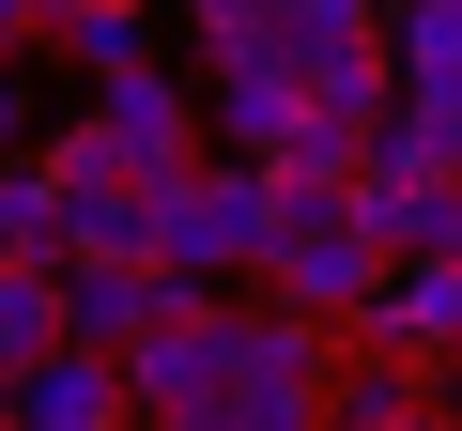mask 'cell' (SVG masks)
<instances>
[{
    "label": "cell",
    "mask_w": 462,
    "mask_h": 431,
    "mask_svg": "<svg viewBox=\"0 0 462 431\" xmlns=\"http://www.w3.org/2000/svg\"><path fill=\"white\" fill-rule=\"evenodd\" d=\"M355 354H401V370H447L462 354V262H401L385 308L355 324Z\"/></svg>",
    "instance_id": "6"
},
{
    "label": "cell",
    "mask_w": 462,
    "mask_h": 431,
    "mask_svg": "<svg viewBox=\"0 0 462 431\" xmlns=\"http://www.w3.org/2000/svg\"><path fill=\"white\" fill-rule=\"evenodd\" d=\"M62 47H78V62H93V78H124V62H154V47H139V0H93V16H78V32H62Z\"/></svg>",
    "instance_id": "13"
},
{
    "label": "cell",
    "mask_w": 462,
    "mask_h": 431,
    "mask_svg": "<svg viewBox=\"0 0 462 431\" xmlns=\"http://www.w3.org/2000/svg\"><path fill=\"white\" fill-rule=\"evenodd\" d=\"M385 262H462V185H370Z\"/></svg>",
    "instance_id": "11"
},
{
    "label": "cell",
    "mask_w": 462,
    "mask_h": 431,
    "mask_svg": "<svg viewBox=\"0 0 462 431\" xmlns=\"http://www.w3.org/2000/svg\"><path fill=\"white\" fill-rule=\"evenodd\" d=\"M370 185H462V93H401V124L370 139Z\"/></svg>",
    "instance_id": "8"
},
{
    "label": "cell",
    "mask_w": 462,
    "mask_h": 431,
    "mask_svg": "<svg viewBox=\"0 0 462 431\" xmlns=\"http://www.w3.org/2000/svg\"><path fill=\"white\" fill-rule=\"evenodd\" d=\"M124 370H139V416H216L231 385H247V293H216V278H200V293H185Z\"/></svg>",
    "instance_id": "3"
},
{
    "label": "cell",
    "mask_w": 462,
    "mask_h": 431,
    "mask_svg": "<svg viewBox=\"0 0 462 431\" xmlns=\"http://www.w3.org/2000/svg\"><path fill=\"white\" fill-rule=\"evenodd\" d=\"M0 385H16V431H139V370L93 354V339H62V354H32V370H0Z\"/></svg>",
    "instance_id": "4"
},
{
    "label": "cell",
    "mask_w": 462,
    "mask_h": 431,
    "mask_svg": "<svg viewBox=\"0 0 462 431\" xmlns=\"http://www.w3.org/2000/svg\"><path fill=\"white\" fill-rule=\"evenodd\" d=\"M385 216H370V170L355 185H293L278 170V262H263V293L278 308H324V324H370L385 308Z\"/></svg>",
    "instance_id": "1"
},
{
    "label": "cell",
    "mask_w": 462,
    "mask_h": 431,
    "mask_svg": "<svg viewBox=\"0 0 462 431\" xmlns=\"http://www.w3.org/2000/svg\"><path fill=\"white\" fill-rule=\"evenodd\" d=\"M78 16H93V0H0V32H16V47H62Z\"/></svg>",
    "instance_id": "15"
},
{
    "label": "cell",
    "mask_w": 462,
    "mask_h": 431,
    "mask_svg": "<svg viewBox=\"0 0 462 431\" xmlns=\"http://www.w3.org/2000/svg\"><path fill=\"white\" fill-rule=\"evenodd\" d=\"M154 262H170V278H216V293L263 278V262H278V170H263V154H200V170L154 200Z\"/></svg>",
    "instance_id": "2"
},
{
    "label": "cell",
    "mask_w": 462,
    "mask_h": 431,
    "mask_svg": "<svg viewBox=\"0 0 462 431\" xmlns=\"http://www.w3.org/2000/svg\"><path fill=\"white\" fill-rule=\"evenodd\" d=\"M62 339H78L62 262H0V370H32V354H62Z\"/></svg>",
    "instance_id": "9"
},
{
    "label": "cell",
    "mask_w": 462,
    "mask_h": 431,
    "mask_svg": "<svg viewBox=\"0 0 462 431\" xmlns=\"http://www.w3.org/2000/svg\"><path fill=\"white\" fill-rule=\"evenodd\" d=\"M216 139H231V154H263V170H278V154L309 139V93H293L278 62H216Z\"/></svg>",
    "instance_id": "7"
},
{
    "label": "cell",
    "mask_w": 462,
    "mask_h": 431,
    "mask_svg": "<svg viewBox=\"0 0 462 431\" xmlns=\"http://www.w3.org/2000/svg\"><path fill=\"white\" fill-rule=\"evenodd\" d=\"M185 293H200V278H170V262H62V308H78V339H93V354H139Z\"/></svg>",
    "instance_id": "5"
},
{
    "label": "cell",
    "mask_w": 462,
    "mask_h": 431,
    "mask_svg": "<svg viewBox=\"0 0 462 431\" xmlns=\"http://www.w3.org/2000/svg\"><path fill=\"white\" fill-rule=\"evenodd\" d=\"M447 416H462V354H447Z\"/></svg>",
    "instance_id": "16"
},
{
    "label": "cell",
    "mask_w": 462,
    "mask_h": 431,
    "mask_svg": "<svg viewBox=\"0 0 462 431\" xmlns=\"http://www.w3.org/2000/svg\"><path fill=\"white\" fill-rule=\"evenodd\" d=\"M62 216H78V200H62V170H47V154H16V170H0V262H62Z\"/></svg>",
    "instance_id": "10"
},
{
    "label": "cell",
    "mask_w": 462,
    "mask_h": 431,
    "mask_svg": "<svg viewBox=\"0 0 462 431\" xmlns=\"http://www.w3.org/2000/svg\"><path fill=\"white\" fill-rule=\"evenodd\" d=\"M385 47H401V93H462V0H385Z\"/></svg>",
    "instance_id": "12"
},
{
    "label": "cell",
    "mask_w": 462,
    "mask_h": 431,
    "mask_svg": "<svg viewBox=\"0 0 462 431\" xmlns=\"http://www.w3.org/2000/svg\"><path fill=\"white\" fill-rule=\"evenodd\" d=\"M185 16H200V47H216V62H247V47H263V16H278V0H185Z\"/></svg>",
    "instance_id": "14"
}]
</instances>
